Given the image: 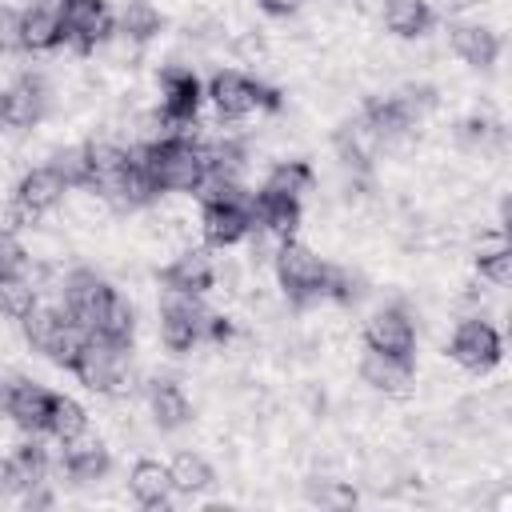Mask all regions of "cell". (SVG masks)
Listing matches in <instances>:
<instances>
[{
  "mask_svg": "<svg viewBox=\"0 0 512 512\" xmlns=\"http://www.w3.org/2000/svg\"><path fill=\"white\" fill-rule=\"evenodd\" d=\"M132 148H136V160L144 164L156 196H164V192H200V184L208 180L200 140H192L188 132H168V136H156V140H144V144H132Z\"/></svg>",
  "mask_w": 512,
  "mask_h": 512,
  "instance_id": "obj_1",
  "label": "cell"
},
{
  "mask_svg": "<svg viewBox=\"0 0 512 512\" xmlns=\"http://www.w3.org/2000/svg\"><path fill=\"white\" fill-rule=\"evenodd\" d=\"M272 268H276V280H280L284 296H288L296 308L324 300V284H328V260H320V256H316L308 244H300L296 236L276 244Z\"/></svg>",
  "mask_w": 512,
  "mask_h": 512,
  "instance_id": "obj_2",
  "label": "cell"
},
{
  "mask_svg": "<svg viewBox=\"0 0 512 512\" xmlns=\"http://www.w3.org/2000/svg\"><path fill=\"white\" fill-rule=\"evenodd\" d=\"M204 96L212 100V108L224 116V120H244L252 112H276L280 108V92L260 84L256 76L248 72H236V68H220L212 72V80L204 84Z\"/></svg>",
  "mask_w": 512,
  "mask_h": 512,
  "instance_id": "obj_3",
  "label": "cell"
},
{
  "mask_svg": "<svg viewBox=\"0 0 512 512\" xmlns=\"http://www.w3.org/2000/svg\"><path fill=\"white\" fill-rule=\"evenodd\" d=\"M72 372H76V380L88 392H100V396H120L132 384V376H128V348L112 344V340H100V336H88V344L76 356Z\"/></svg>",
  "mask_w": 512,
  "mask_h": 512,
  "instance_id": "obj_4",
  "label": "cell"
},
{
  "mask_svg": "<svg viewBox=\"0 0 512 512\" xmlns=\"http://www.w3.org/2000/svg\"><path fill=\"white\" fill-rule=\"evenodd\" d=\"M208 324L212 312L200 304V296L168 292L160 304V340L168 352H192L196 344H208Z\"/></svg>",
  "mask_w": 512,
  "mask_h": 512,
  "instance_id": "obj_5",
  "label": "cell"
},
{
  "mask_svg": "<svg viewBox=\"0 0 512 512\" xmlns=\"http://www.w3.org/2000/svg\"><path fill=\"white\" fill-rule=\"evenodd\" d=\"M60 24H64V44L76 52H96L108 36H116V16L108 0H60Z\"/></svg>",
  "mask_w": 512,
  "mask_h": 512,
  "instance_id": "obj_6",
  "label": "cell"
},
{
  "mask_svg": "<svg viewBox=\"0 0 512 512\" xmlns=\"http://www.w3.org/2000/svg\"><path fill=\"white\" fill-rule=\"evenodd\" d=\"M448 356L468 368V372H488L500 364L504 356V336L496 332V324H488L484 316H468L456 324L452 340H448Z\"/></svg>",
  "mask_w": 512,
  "mask_h": 512,
  "instance_id": "obj_7",
  "label": "cell"
},
{
  "mask_svg": "<svg viewBox=\"0 0 512 512\" xmlns=\"http://www.w3.org/2000/svg\"><path fill=\"white\" fill-rule=\"evenodd\" d=\"M204 104V84L192 68L184 64H168L160 72V120L172 128V132H184V124L196 120Z\"/></svg>",
  "mask_w": 512,
  "mask_h": 512,
  "instance_id": "obj_8",
  "label": "cell"
},
{
  "mask_svg": "<svg viewBox=\"0 0 512 512\" xmlns=\"http://www.w3.org/2000/svg\"><path fill=\"white\" fill-rule=\"evenodd\" d=\"M52 396H56L52 388H44V384H36V380H28V376H12V380L0 384V412H4L20 432L36 436V432H44V424H48Z\"/></svg>",
  "mask_w": 512,
  "mask_h": 512,
  "instance_id": "obj_9",
  "label": "cell"
},
{
  "mask_svg": "<svg viewBox=\"0 0 512 512\" xmlns=\"http://www.w3.org/2000/svg\"><path fill=\"white\" fill-rule=\"evenodd\" d=\"M364 344L372 352H388V356H408L412 360V352H416V324H412L408 308H400V304L376 308L368 316V324H364Z\"/></svg>",
  "mask_w": 512,
  "mask_h": 512,
  "instance_id": "obj_10",
  "label": "cell"
},
{
  "mask_svg": "<svg viewBox=\"0 0 512 512\" xmlns=\"http://www.w3.org/2000/svg\"><path fill=\"white\" fill-rule=\"evenodd\" d=\"M112 296H116V288L108 280H100L92 268H76V272L64 276V312L76 324H84L88 332L96 328V320H100V312L108 308Z\"/></svg>",
  "mask_w": 512,
  "mask_h": 512,
  "instance_id": "obj_11",
  "label": "cell"
},
{
  "mask_svg": "<svg viewBox=\"0 0 512 512\" xmlns=\"http://www.w3.org/2000/svg\"><path fill=\"white\" fill-rule=\"evenodd\" d=\"M360 124H364V132H368L376 144H392V140H404L420 120L412 116V108L404 104V96L392 92V96H372V100H364Z\"/></svg>",
  "mask_w": 512,
  "mask_h": 512,
  "instance_id": "obj_12",
  "label": "cell"
},
{
  "mask_svg": "<svg viewBox=\"0 0 512 512\" xmlns=\"http://www.w3.org/2000/svg\"><path fill=\"white\" fill-rule=\"evenodd\" d=\"M64 196H68V184H64V176H60L52 164H40V168H28V172L20 176L12 204H16V208H20L28 220H36V216L52 212V208H56Z\"/></svg>",
  "mask_w": 512,
  "mask_h": 512,
  "instance_id": "obj_13",
  "label": "cell"
},
{
  "mask_svg": "<svg viewBox=\"0 0 512 512\" xmlns=\"http://www.w3.org/2000/svg\"><path fill=\"white\" fill-rule=\"evenodd\" d=\"M164 292H184V296H204L216 284V264L204 248H184L164 272H160Z\"/></svg>",
  "mask_w": 512,
  "mask_h": 512,
  "instance_id": "obj_14",
  "label": "cell"
},
{
  "mask_svg": "<svg viewBox=\"0 0 512 512\" xmlns=\"http://www.w3.org/2000/svg\"><path fill=\"white\" fill-rule=\"evenodd\" d=\"M20 44L24 52H52L64 44L60 0H32L28 8H20Z\"/></svg>",
  "mask_w": 512,
  "mask_h": 512,
  "instance_id": "obj_15",
  "label": "cell"
},
{
  "mask_svg": "<svg viewBox=\"0 0 512 512\" xmlns=\"http://www.w3.org/2000/svg\"><path fill=\"white\" fill-rule=\"evenodd\" d=\"M360 380L368 388L384 392V396H408L416 372H412V360L408 356H388V352H372L368 348L364 360H360Z\"/></svg>",
  "mask_w": 512,
  "mask_h": 512,
  "instance_id": "obj_16",
  "label": "cell"
},
{
  "mask_svg": "<svg viewBox=\"0 0 512 512\" xmlns=\"http://www.w3.org/2000/svg\"><path fill=\"white\" fill-rule=\"evenodd\" d=\"M48 100H52V92H48L44 76H36V72L16 76V84H8V128L40 124L48 116Z\"/></svg>",
  "mask_w": 512,
  "mask_h": 512,
  "instance_id": "obj_17",
  "label": "cell"
},
{
  "mask_svg": "<svg viewBox=\"0 0 512 512\" xmlns=\"http://www.w3.org/2000/svg\"><path fill=\"white\" fill-rule=\"evenodd\" d=\"M448 44L452 52L472 64V68H492L500 56V32H492L488 24H468V20H452L448 24Z\"/></svg>",
  "mask_w": 512,
  "mask_h": 512,
  "instance_id": "obj_18",
  "label": "cell"
},
{
  "mask_svg": "<svg viewBox=\"0 0 512 512\" xmlns=\"http://www.w3.org/2000/svg\"><path fill=\"white\" fill-rule=\"evenodd\" d=\"M108 468H112V456H108V448H104L100 440L80 436V440H68V444H64L60 472H64L72 484H96V480L108 476Z\"/></svg>",
  "mask_w": 512,
  "mask_h": 512,
  "instance_id": "obj_19",
  "label": "cell"
},
{
  "mask_svg": "<svg viewBox=\"0 0 512 512\" xmlns=\"http://www.w3.org/2000/svg\"><path fill=\"white\" fill-rule=\"evenodd\" d=\"M144 400H148V412H152L160 432H176V428H184L192 420V404H188V396H184V388L176 380H160V376L148 380Z\"/></svg>",
  "mask_w": 512,
  "mask_h": 512,
  "instance_id": "obj_20",
  "label": "cell"
},
{
  "mask_svg": "<svg viewBox=\"0 0 512 512\" xmlns=\"http://www.w3.org/2000/svg\"><path fill=\"white\" fill-rule=\"evenodd\" d=\"M128 492L140 508H168L172 496H176V484H172V472L168 464L160 460H136L132 472H128Z\"/></svg>",
  "mask_w": 512,
  "mask_h": 512,
  "instance_id": "obj_21",
  "label": "cell"
},
{
  "mask_svg": "<svg viewBox=\"0 0 512 512\" xmlns=\"http://www.w3.org/2000/svg\"><path fill=\"white\" fill-rule=\"evenodd\" d=\"M436 24V8L428 0H384V28L400 40H416Z\"/></svg>",
  "mask_w": 512,
  "mask_h": 512,
  "instance_id": "obj_22",
  "label": "cell"
},
{
  "mask_svg": "<svg viewBox=\"0 0 512 512\" xmlns=\"http://www.w3.org/2000/svg\"><path fill=\"white\" fill-rule=\"evenodd\" d=\"M316 188V172H312V164H304V160H280L272 172H268V180L260 184V192H268V196H284V200H300L304 204V196Z\"/></svg>",
  "mask_w": 512,
  "mask_h": 512,
  "instance_id": "obj_23",
  "label": "cell"
},
{
  "mask_svg": "<svg viewBox=\"0 0 512 512\" xmlns=\"http://www.w3.org/2000/svg\"><path fill=\"white\" fill-rule=\"evenodd\" d=\"M160 28H164V16H160V8L148 4V0H128V4L120 8V16H116V32H120L124 40H132V44L156 40Z\"/></svg>",
  "mask_w": 512,
  "mask_h": 512,
  "instance_id": "obj_24",
  "label": "cell"
},
{
  "mask_svg": "<svg viewBox=\"0 0 512 512\" xmlns=\"http://www.w3.org/2000/svg\"><path fill=\"white\" fill-rule=\"evenodd\" d=\"M44 432H48L56 444L80 440V436L88 432V412H84L72 396L56 392V396H52V408H48V424H44Z\"/></svg>",
  "mask_w": 512,
  "mask_h": 512,
  "instance_id": "obj_25",
  "label": "cell"
},
{
  "mask_svg": "<svg viewBox=\"0 0 512 512\" xmlns=\"http://www.w3.org/2000/svg\"><path fill=\"white\" fill-rule=\"evenodd\" d=\"M8 460H12L16 492H32V488L48 484V468H52V460H48V452H44V444H40V440H24Z\"/></svg>",
  "mask_w": 512,
  "mask_h": 512,
  "instance_id": "obj_26",
  "label": "cell"
},
{
  "mask_svg": "<svg viewBox=\"0 0 512 512\" xmlns=\"http://www.w3.org/2000/svg\"><path fill=\"white\" fill-rule=\"evenodd\" d=\"M168 472H172L176 492H184V496H200V492H208L216 484V472L200 452H176Z\"/></svg>",
  "mask_w": 512,
  "mask_h": 512,
  "instance_id": "obj_27",
  "label": "cell"
},
{
  "mask_svg": "<svg viewBox=\"0 0 512 512\" xmlns=\"http://www.w3.org/2000/svg\"><path fill=\"white\" fill-rule=\"evenodd\" d=\"M132 328H136V312H132V304L116 292L112 300H108V308L100 312V320H96V328H92V336H100V340H112V344H132Z\"/></svg>",
  "mask_w": 512,
  "mask_h": 512,
  "instance_id": "obj_28",
  "label": "cell"
},
{
  "mask_svg": "<svg viewBox=\"0 0 512 512\" xmlns=\"http://www.w3.org/2000/svg\"><path fill=\"white\" fill-rule=\"evenodd\" d=\"M88 336H92V332H88L84 324H76L72 316H64V320H60V328H56V336L48 340L44 356H48L56 368H68V372H72V364H76V356L84 352Z\"/></svg>",
  "mask_w": 512,
  "mask_h": 512,
  "instance_id": "obj_29",
  "label": "cell"
},
{
  "mask_svg": "<svg viewBox=\"0 0 512 512\" xmlns=\"http://www.w3.org/2000/svg\"><path fill=\"white\" fill-rule=\"evenodd\" d=\"M336 156L344 160V168H352V172H368V160H372V136L364 132V124L356 120V124H340V132H336Z\"/></svg>",
  "mask_w": 512,
  "mask_h": 512,
  "instance_id": "obj_30",
  "label": "cell"
},
{
  "mask_svg": "<svg viewBox=\"0 0 512 512\" xmlns=\"http://www.w3.org/2000/svg\"><path fill=\"white\" fill-rule=\"evenodd\" d=\"M36 304H40V296H36V284L32 280H24V276L0 280V316L4 320H16L20 324Z\"/></svg>",
  "mask_w": 512,
  "mask_h": 512,
  "instance_id": "obj_31",
  "label": "cell"
},
{
  "mask_svg": "<svg viewBox=\"0 0 512 512\" xmlns=\"http://www.w3.org/2000/svg\"><path fill=\"white\" fill-rule=\"evenodd\" d=\"M364 296H368V280H364L356 268H340V264H328L324 300H336V304H360Z\"/></svg>",
  "mask_w": 512,
  "mask_h": 512,
  "instance_id": "obj_32",
  "label": "cell"
},
{
  "mask_svg": "<svg viewBox=\"0 0 512 512\" xmlns=\"http://www.w3.org/2000/svg\"><path fill=\"white\" fill-rule=\"evenodd\" d=\"M304 496H308V504H320V508H332V512L356 504V488L344 484V480H328V476H312L304 484Z\"/></svg>",
  "mask_w": 512,
  "mask_h": 512,
  "instance_id": "obj_33",
  "label": "cell"
},
{
  "mask_svg": "<svg viewBox=\"0 0 512 512\" xmlns=\"http://www.w3.org/2000/svg\"><path fill=\"white\" fill-rule=\"evenodd\" d=\"M476 272H480V280L504 288V284L512 280V248H508L504 240L492 244V248H480V252H476Z\"/></svg>",
  "mask_w": 512,
  "mask_h": 512,
  "instance_id": "obj_34",
  "label": "cell"
},
{
  "mask_svg": "<svg viewBox=\"0 0 512 512\" xmlns=\"http://www.w3.org/2000/svg\"><path fill=\"white\" fill-rule=\"evenodd\" d=\"M460 140L468 144V148H496V144H504V124L500 120H492V116H484V112H476V116H468L464 124H460Z\"/></svg>",
  "mask_w": 512,
  "mask_h": 512,
  "instance_id": "obj_35",
  "label": "cell"
},
{
  "mask_svg": "<svg viewBox=\"0 0 512 512\" xmlns=\"http://www.w3.org/2000/svg\"><path fill=\"white\" fill-rule=\"evenodd\" d=\"M60 176H64V184L68 188H84V180H88V160H84V144H76V148H60L52 160H48Z\"/></svg>",
  "mask_w": 512,
  "mask_h": 512,
  "instance_id": "obj_36",
  "label": "cell"
},
{
  "mask_svg": "<svg viewBox=\"0 0 512 512\" xmlns=\"http://www.w3.org/2000/svg\"><path fill=\"white\" fill-rule=\"evenodd\" d=\"M24 268H28V252H24V244H20L8 228H0V280L24 276Z\"/></svg>",
  "mask_w": 512,
  "mask_h": 512,
  "instance_id": "obj_37",
  "label": "cell"
},
{
  "mask_svg": "<svg viewBox=\"0 0 512 512\" xmlns=\"http://www.w3.org/2000/svg\"><path fill=\"white\" fill-rule=\"evenodd\" d=\"M0 52H24L20 44V12L0 4Z\"/></svg>",
  "mask_w": 512,
  "mask_h": 512,
  "instance_id": "obj_38",
  "label": "cell"
},
{
  "mask_svg": "<svg viewBox=\"0 0 512 512\" xmlns=\"http://www.w3.org/2000/svg\"><path fill=\"white\" fill-rule=\"evenodd\" d=\"M256 4H260V12H268V16H292V12H300L304 0H256Z\"/></svg>",
  "mask_w": 512,
  "mask_h": 512,
  "instance_id": "obj_39",
  "label": "cell"
},
{
  "mask_svg": "<svg viewBox=\"0 0 512 512\" xmlns=\"http://www.w3.org/2000/svg\"><path fill=\"white\" fill-rule=\"evenodd\" d=\"M16 492V476H12V460L0 456V496H12Z\"/></svg>",
  "mask_w": 512,
  "mask_h": 512,
  "instance_id": "obj_40",
  "label": "cell"
},
{
  "mask_svg": "<svg viewBox=\"0 0 512 512\" xmlns=\"http://www.w3.org/2000/svg\"><path fill=\"white\" fill-rule=\"evenodd\" d=\"M0 128H8V88H0Z\"/></svg>",
  "mask_w": 512,
  "mask_h": 512,
  "instance_id": "obj_41",
  "label": "cell"
},
{
  "mask_svg": "<svg viewBox=\"0 0 512 512\" xmlns=\"http://www.w3.org/2000/svg\"><path fill=\"white\" fill-rule=\"evenodd\" d=\"M444 8H452V12H460V8H468V4H480V0H440Z\"/></svg>",
  "mask_w": 512,
  "mask_h": 512,
  "instance_id": "obj_42",
  "label": "cell"
}]
</instances>
